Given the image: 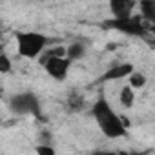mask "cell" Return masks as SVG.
Wrapping results in <instances>:
<instances>
[{"mask_svg": "<svg viewBox=\"0 0 155 155\" xmlns=\"http://www.w3.org/2000/svg\"><path fill=\"white\" fill-rule=\"evenodd\" d=\"M91 115L102 131L104 137L108 139H122L128 135V124L126 120L111 108V104L106 99H97L91 106Z\"/></svg>", "mask_w": 155, "mask_h": 155, "instance_id": "6da1fadb", "label": "cell"}, {"mask_svg": "<svg viewBox=\"0 0 155 155\" xmlns=\"http://www.w3.org/2000/svg\"><path fill=\"white\" fill-rule=\"evenodd\" d=\"M15 42H17V53L22 58L35 60L42 57V53L48 48L46 35L38 31H15Z\"/></svg>", "mask_w": 155, "mask_h": 155, "instance_id": "7a4b0ae2", "label": "cell"}, {"mask_svg": "<svg viewBox=\"0 0 155 155\" xmlns=\"http://www.w3.org/2000/svg\"><path fill=\"white\" fill-rule=\"evenodd\" d=\"M106 28L117 29L130 37H146L150 35V22L144 20L140 15H133L128 18H111L106 22Z\"/></svg>", "mask_w": 155, "mask_h": 155, "instance_id": "3957f363", "label": "cell"}, {"mask_svg": "<svg viewBox=\"0 0 155 155\" xmlns=\"http://www.w3.org/2000/svg\"><path fill=\"white\" fill-rule=\"evenodd\" d=\"M9 108L13 113L17 115H33V117H40V102L38 97L31 91H22L11 97L9 101Z\"/></svg>", "mask_w": 155, "mask_h": 155, "instance_id": "277c9868", "label": "cell"}, {"mask_svg": "<svg viewBox=\"0 0 155 155\" xmlns=\"http://www.w3.org/2000/svg\"><path fill=\"white\" fill-rule=\"evenodd\" d=\"M71 62L73 60L68 58L66 55L64 57H48V58H42V64H44L46 73L51 77L53 81H57V82H62V81L68 79Z\"/></svg>", "mask_w": 155, "mask_h": 155, "instance_id": "5b68a950", "label": "cell"}, {"mask_svg": "<svg viewBox=\"0 0 155 155\" xmlns=\"http://www.w3.org/2000/svg\"><path fill=\"white\" fill-rule=\"evenodd\" d=\"M133 64L131 62H117L113 66H110L101 77H99V82H117L122 79H128L133 71Z\"/></svg>", "mask_w": 155, "mask_h": 155, "instance_id": "8992f818", "label": "cell"}, {"mask_svg": "<svg viewBox=\"0 0 155 155\" xmlns=\"http://www.w3.org/2000/svg\"><path fill=\"white\" fill-rule=\"evenodd\" d=\"M108 6L113 18H128L139 9V0H108Z\"/></svg>", "mask_w": 155, "mask_h": 155, "instance_id": "52a82bcc", "label": "cell"}, {"mask_svg": "<svg viewBox=\"0 0 155 155\" xmlns=\"http://www.w3.org/2000/svg\"><path fill=\"white\" fill-rule=\"evenodd\" d=\"M139 15L150 24L155 22V0H139Z\"/></svg>", "mask_w": 155, "mask_h": 155, "instance_id": "ba28073f", "label": "cell"}, {"mask_svg": "<svg viewBox=\"0 0 155 155\" xmlns=\"http://www.w3.org/2000/svg\"><path fill=\"white\" fill-rule=\"evenodd\" d=\"M66 53H68V58H71L73 62H75V60H81V58L86 55V44L75 40V42H71L69 46H66Z\"/></svg>", "mask_w": 155, "mask_h": 155, "instance_id": "9c48e42d", "label": "cell"}, {"mask_svg": "<svg viewBox=\"0 0 155 155\" xmlns=\"http://www.w3.org/2000/svg\"><path fill=\"white\" fill-rule=\"evenodd\" d=\"M119 101L122 104V108H131L135 104V88L131 84H126L122 86L120 93H119Z\"/></svg>", "mask_w": 155, "mask_h": 155, "instance_id": "30bf717a", "label": "cell"}, {"mask_svg": "<svg viewBox=\"0 0 155 155\" xmlns=\"http://www.w3.org/2000/svg\"><path fill=\"white\" fill-rule=\"evenodd\" d=\"M68 108L71 111H81L84 108V97L81 93H77V91L69 93V97H68Z\"/></svg>", "mask_w": 155, "mask_h": 155, "instance_id": "8fae6325", "label": "cell"}, {"mask_svg": "<svg viewBox=\"0 0 155 155\" xmlns=\"http://www.w3.org/2000/svg\"><path fill=\"white\" fill-rule=\"evenodd\" d=\"M128 84H131L135 90H139V88H142L144 84H146V75L144 73H140V71H137V69H133L131 71V75L128 77Z\"/></svg>", "mask_w": 155, "mask_h": 155, "instance_id": "7c38bea8", "label": "cell"}, {"mask_svg": "<svg viewBox=\"0 0 155 155\" xmlns=\"http://www.w3.org/2000/svg\"><path fill=\"white\" fill-rule=\"evenodd\" d=\"M11 68H13L11 58L8 57V53H2V55H0V71H2V73H9Z\"/></svg>", "mask_w": 155, "mask_h": 155, "instance_id": "4fadbf2b", "label": "cell"}, {"mask_svg": "<svg viewBox=\"0 0 155 155\" xmlns=\"http://www.w3.org/2000/svg\"><path fill=\"white\" fill-rule=\"evenodd\" d=\"M37 151H38V153H46V155H55V148L48 146L46 142L40 144V146H37Z\"/></svg>", "mask_w": 155, "mask_h": 155, "instance_id": "5bb4252c", "label": "cell"}, {"mask_svg": "<svg viewBox=\"0 0 155 155\" xmlns=\"http://www.w3.org/2000/svg\"><path fill=\"white\" fill-rule=\"evenodd\" d=\"M150 35H153V37H155V22H153V24H150Z\"/></svg>", "mask_w": 155, "mask_h": 155, "instance_id": "9a60e30c", "label": "cell"}, {"mask_svg": "<svg viewBox=\"0 0 155 155\" xmlns=\"http://www.w3.org/2000/svg\"><path fill=\"white\" fill-rule=\"evenodd\" d=\"M40 2H51V0H40Z\"/></svg>", "mask_w": 155, "mask_h": 155, "instance_id": "2e32d148", "label": "cell"}]
</instances>
